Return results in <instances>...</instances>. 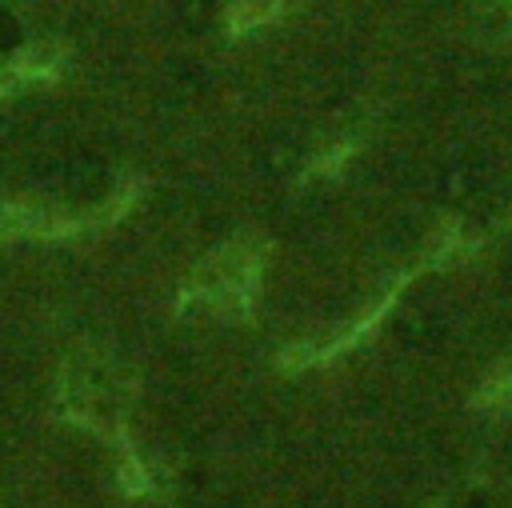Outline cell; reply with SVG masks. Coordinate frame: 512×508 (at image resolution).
Returning a JSON list of instances; mask_svg holds the SVG:
<instances>
[{"label": "cell", "instance_id": "obj_1", "mask_svg": "<svg viewBox=\"0 0 512 508\" xmlns=\"http://www.w3.org/2000/svg\"><path fill=\"white\" fill-rule=\"evenodd\" d=\"M440 180H444V192L448 196H472L480 188V180H484V160H476V156L448 160Z\"/></svg>", "mask_w": 512, "mask_h": 508}, {"label": "cell", "instance_id": "obj_2", "mask_svg": "<svg viewBox=\"0 0 512 508\" xmlns=\"http://www.w3.org/2000/svg\"><path fill=\"white\" fill-rule=\"evenodd\" d=\"M400 336H404L408 344H416V348H432V344L440 340V320H436V316H408V320L400 324Z\"/></svg>", "mask_w": 512, "mask_h": 508}]
</instances>
